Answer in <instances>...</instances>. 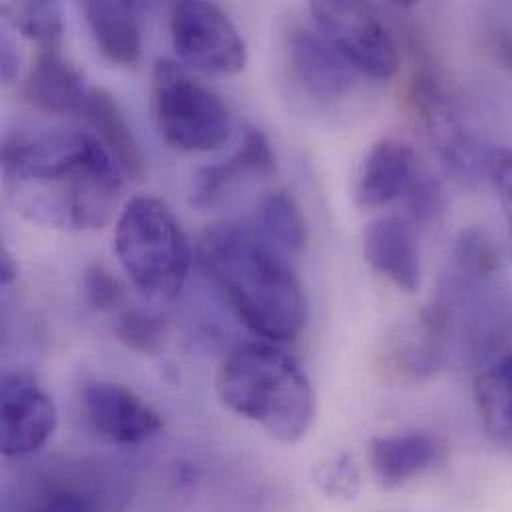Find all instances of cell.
Instances as JSON below:
<instances>
[{
	"label": "cell",
	"mask_w": 512,
	"mask_h": 512,
	"mask_svg": "<svg viewBox=\"0 0 512 512\" xmlns=\"http://www.w3.org/2000/svg\"><path fill=\"white\" fill-rule=\"evenodd\" d=\"M78 114L96 130L122 174L136 182L144 180L146 158L116 98L104 88L90 86Z\"/></svg>",
	"instance_id": "2e32d148"
},
{
	"label": "cell",
	"mask_w": 512,
	"mask_h": 512,
	"mask_svg": "<svg viewBox=\"0 0 512 512\" xmlns=\"http://www.w3.org/2000/svg\"><path fill=\"white\" fill-rule=\"evenodd\" d=\"M317 30L337 48L353 70L375 80H389L397 74L401 58L397 42L365 2L323 0L309 6Z\"/></svg>",
	"instance_id": "52a82bcc"
},
{
	"label": "cell",
	"mask_w": 512,
	"mask_h": 512,
	"mask_svg": "<svg viewBox=\"0 0 512 512\" xmlns=\"http://www.w3.org/2000/svg\"><path fill=\"white\" fill-rule=\"evenodd\" d=\"M10 20L24 38L38 44V50L62 48L64 16L58 2H20L10 8Z\"/></svg>",
	"instance_id": "44dd1931"
},
{
	"label": "cell",
	"mask_w": 512,
	"mask_h": 512,
	"mask_svg": "<svg viewBox=\"0 0 512 512\" xmlns=\"http://www.w3.org/2000/svg\"><path fill=\"white\" fill-rule=\"evenodd\" d=\"M489 182L493 184L512 236V148L495 146L489 154Z\"/></svg>",
	"instance_id": "4316f807"
},
{
	"label": "cell",
	"mask_w": 512,
	"mask_h": 512,
	"mask_svg": "<svg viewBox=\"0 0 512 512\" xmlns=\"http://www.w3.org/2000/svg\"><path fill=\"white\" fill-rule=\"evenodd\" d=\"M289 68L301 88L315 100L345 98L355 86V70L319 32L295 26L287 34Z\"/></svg>",
	"instance_id": "8fae6325"
},
{
	"label": "cell",
	"mask_w": 512,
	"mask_h": 512,
	"mask_svg": "<svg viewBox=\"0 0 512 512\" xmlns=\"http://www.w3.org/2000/svg\"><path fill=\"white\" fill-rule=\"evenodd\" d=\"M319 487L335 499H355L359 491V473L347 457H335L319 467Z\"/></svg>",
	"instance_id": "484cf974"
},
{
	"label": "cell",
	"mask_w": 512,
	"mask_h": 512,
	"mask_svg": "<svg viewBox=\"0 0 512 512\" xmlns=\"http://www.w3.org/2000/svg\"><path fill=\"white\" fill-rule=\"evenodd\" d=\"M8 198L30 222L62 232L104 228L124 192L122 170L86 132H16L2 142Z\"/></svg>",
	"instance_id": "6da1fadb"
},
{
	"label": "cell",
	"mask_w": 512,
	"mask_h": 512,
	"mask_svg": "<svg viewBox=\"0 0 512 512\" xmlns=\"http://www.w3.org/2000/svg\"><path fill=\"white\" fill-rule=\"evenodd\" d=\"M198 263L230 309L271 343L299 337L307 299L297 275L256 234L238 224H212L198 240Z\"/></svg>",
	"instance_id": "7a4b0ae2"
},
{
	"label": "cell",
	"mask_w": 512,
	"mask_h": 512,
	"mask_svg": "<svg viewBox=\"0 0 512 512\" xmlns=\"http://www.w3.org/2000/svg\"><path fill=\"white\" fill-rule=\"evenodd\" d=\"M84 74L60 50H38L24 80L22 98L46 114H78L88 94Z\"/></svg>",
	"instance_id": "9a60e30c"
},
{
	"label": "cell",
	"mask_w": 512,
	"mask_h": 512,
	"mask_svg": "<svg viewBox=\"0 0 512 512\" xmlns=\"http://www.w3.org/2000/svg\"><path fill=\"white\" fill-rule=\"evenodd\" d=\"M152 104L160 134L178 150H218L232 136L228 104L170 58L154 64Z\"/></svg>",
	"instance_id": "5b68a950"
},
{
	"label": "cell",
	"mask_w": 512,
	"mask_h": 512,
	"mask_svg": "<svg viewBox=\"0 0 512 512\" xmlns=\"http://www.w3.org/2000/svg\"><path fill=\"white\" fill-rule=\"evenodd\" d=\"M116 337L140 355H158L168 339V321L152 311L128 309L116 321Z\"/></svg>",
	"instance_id": "7402d4cb"
},
{
	"label": "cell",
	"mask_w": 512,
	"mask_h": 512,
	"mask_svg": "<svg viewBox=\"0 0 512 512\" xmlns=\"http://www.w3.org/2000/svg\"><path fill=\"white\" fill-rule=\"evenodd\" d=\"M403 198L409 214L419 224H435L449 210V198L443 184L421 168Z\"/></svg>",
	"instance_id": "603a6c76"
},
{
	"label": "cell",
	"mask_w": 512,
	"mask_h": 512,
	"mask_svg": "<svg viewBox=\"0 0 512 512\" xmlns=\"http://www.w3.org/2000/svg\"><path fill=\"white\" fill-rule=\"evenodd\" d=\"M259 220L265 234L283 250L299 254L307 246V222L297 200L285 192L275 190L261 198Z\"/></svg>",
	"instance_id": "ffe728a7"
},
{
	"label": "cell",
	"mask_w": 512,
	"mask_h": 512,
	"mask_svg": "<svg viewBox=\"0 0 512 512\" xmlns=\"http://www.w3.org/2000/svg\"><path fill=\"white\" fill-rule=\"evenodd\" d=\"M409 100L445 170L469 188L489 180L491 148H485L467 128L457 104L431 64L419 62L415 68Z\"/></svg>",
	"instance_id": "8992f818"
},
{
	"label": "cell",
	"mask_w": 512,
	"mask_h": 512,
	"mask_svg": "<svg viewBox=\"0 0 512 512\" xmlns=\"http://www.w3.org/2000/svg\"><path fill=\"white\" fill-rule=\"evenodd\" d=\"M417 172L413 148L401 140L385 138L371 148L361 164L355 200L365 210L383 208L405 196Z\"/></svg>",
	"instance_id": "7c38bea8"
},
{
	"label": "cell",
	"mask_w": 512,
	"mask_h": 512,
	"mask_svg": "<svg viewBox=\"0 0 512 512\" xmlns=\"http://www.w3.org/2000/svg\"><path fill=\"white\" fill-rule=\"evenodd\" d=\"M36 512H100V501L86 485L56 483L42 491Z\"/></svg>",
	"instance_id": "cb8c5ba5"
},
{
	"label": "cell",
	"mask_w": 512,
	"mask_h": 512,
	"mask_svg": "<svg viewBox=\"0 0 512 512\" xmlns=\"http://www.w3.org/2000/svg\"><path fill=\"white\" fill-rule=\"evenodd\" d=\"M100 52L114 64L136 66L142 54V30L136 6L128 2L88 0L82 4Z\"/></svg>",
	"instance_id": "e0dca14e"
},
{
	"label": "cell",
	"mask_w": 512,
	"mask_h": 512,
	"mask_svg": "<svg viewBox=\"0 0 512 512\" xmlns=\"http://www.w3.org/2000/svg\"><path fill=\"white\" fill-rule=\"evenodd\" d=\"M84 295L94 311H112L124 301L122 283L102 265L92 263L84 271Z\"/></svg>",
	"instance_id": "d4e9b609"
},
{
	"label": "cell",
	"mask_w": 512,
	"mask_h": 512,
	"mask_svg": "<svg viewBox=\"0 0 512 512\" xmlns=\"http://www.w3.org/2000/svg\"><path fill=\"white\" fill-rule=\"evenodd\" d=\"M18 68H20V56H18L16 44H14V40L4 32V34H2V40H0V74H2V80H4L6 84H10V82L16 78Z\"/></svg>",
	"instance_id": "83f0119b"
},
{
	"label": "cell",
	"mask_w": 512,
	"mask_h": 512,
	"mask_svg": "<svg viewBox=\"0 0 512 512\" xmlns=\"http://www.w3.org/2000/svg\"><path fill=\"white\" fill-rule=\"evenodd\" d=\"M473 395L487 435L512 451V351L475 377Z\"/></svg>",
	"instance_id": "d6986e66"
},
{
	"label": "cell",
	"mask_w": 512,
	"mask_h": 512,
	"mask_svg": "<svg viewBox=\"0 0 512 512\" xmlns=\"http://www.w3.org/2000/svg\"><path fill=\"white\" fill-rule=\"evenodd\" d=\"M275 172V154L271 150V144L267 136L250 128L244 136L242 146L236 150V154L214 166L202 168L194 176V186H192V204L194 206H210L218 198H222L224 190L236 182L238 178L246 174L254 176H269Z\"/></svg>",
	"instance_id": "ac0fdd59"
},
{
	"label": "cell",
	"mask_w": 512,
	"mask_h": 512,
	"mask_svg": "<svg viewBox=\"0 0 512 512\" xmlns=\"http://www.w3.org/2000/svg\"><path fill=\"white\" fill-rule=\"evenodd\" d=\"M172 42L184 64L210 74H238L248 46L226 10L214 2L184 0L172 6Z\"/></svg>",
	"instance_id": "ba28073f"
},
{
	"label": "cell",
	"mask_w": 512,
	"mask_h": 512,
	"mask_svg": "<svg viewBox=\"0 0 512 512\" xmlns=\"http://www.w3.org/2000/svg\"><path fill=\"white\" fill-rule=\"evenodd\" d=\"M365 261L401 291L415 293L421 285V259L413 230L399 218L375 220L363 240Z\"/></svg>",
	"instance_id": "5bb4252c"
},
{
	"label": "cell",
	"mask_w": 512,
	"mask_h": 512,
	"mask_svg": "<svg viewBox=\"0 0 512 512\" xmlns=\"http://www.w3.org/2000/svg\"><path fill=\"white\" fill-rule=\"evenodd\" d=\"M16 277H18V263L6 248H2L0 250V283L10 285Z\"/></svg>",
	"instance_id": "f1b7e54d"
},
{
	"label": "cell",
	"mask_w": 512,
	"mask_h": 512,
	"mask_svg": "<svg viewBox=\"0 0 512 512\" xmlns=\"http://www.w3.org/2000/svg\"><path fill=\"white\" fill-rule=\"evenodd\" d=\"M0 411V445L6 457L36 453L58 425L54 401L28 373H6L2 377Z\"/></svg>",
	"instance_id": "9c48e42d"
},
{
	"label": "cell",
	"mask_w": 512,
	"mask_h": 512,
	"mask_svg": "<svg viewBox=\"0 0 512 512\" xmlns=\"http://www.w3.org/2000/svg\"><path fill=\"white\" fill-rule=\"evenodd\" d=\"M216 389L224 407L287 445L301 441L315 421L307 373L275 343L238 345L224 359Z\"/></svg>",
	"instance_id": "3957f363"
},
{
	"label": "cell",
	"mask_w": 512,
	"mask_h": 512,
	"mask_svg": "<svg viewBox=\"0 0 512 512\" xmlns=\"http://www.w3.org/2000/svg\"><path fill=\"white\" fill-rule=\"evenodd\" d=\"M82 407L92 429L116 445H140L164 431L162 417L120 383H88L82 393Z\"/></svg>",
	"instance_id": "30bf717a"
},
{
	"label": "cell",
	"mask_w": 512,
	"mask_h": 512,
	"mask_svg": "<svg viewBox=\"0 0 512 512\" xmlns=\"http://www.w3.org/2000/svg\"><path fill=\"white\" fill-rule=\"evenodd\" d=\"M369 465L383 489H399L431 471L443 457V445L425 431L375 437L369 443Z\"/></svg>",
	"instance_id": "4fadbf2b"
},
{
	"label": "cell",
	"mask_w": 512,
	"mask_h": 512,
	"mask_svg": "<svg viewBox=\"0 0 512 512\" xmlns=\"http://www.w3.org/2000/svg\"><path fill=\"white\" fill-rule=\"evenodd\" d=\"M114 248L134 287L152 301L174 299L190 273L192 246L158 198H132L116 222Z\"/></svg>",
	"instance_id": "277c9868"
}]
</instances>
